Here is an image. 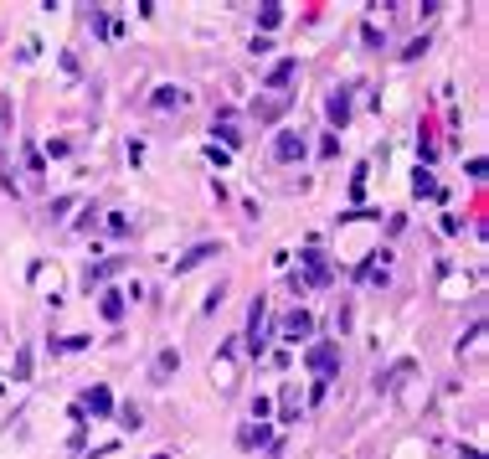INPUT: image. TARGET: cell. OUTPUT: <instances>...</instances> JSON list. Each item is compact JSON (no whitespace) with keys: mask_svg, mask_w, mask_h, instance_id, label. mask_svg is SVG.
<instances>
[{"mask_svg":"<svg viewBox=\"0 0 489 459\" xmlns=\"http://www.w3.org/2000/svg\"><path fill=\"white\" fill-rule=\"evenodd\" d=\"M309 366H315L320 377H330V371L340 366V351H335V346H315V351H309Z\"/></svg>","mask_w":489,"mask_h":459,"instance_id":"obj_1","label":"cell"},{"mask_svg":"<svg viewBox=\"0 0 489 459\" xmlns=\"http://www.w3.org/2000/svg\"><path fill=\"white\" fill-rule=\"evenodd\" d=\"M273 155H278V160H304V140H299V135H278Z\"/></svg>","mask_w":489,"mask_h":459,"instance_id":"obj_2","label":"cell"},{"mask_svg":"<svg viewBox=\"0 0 489 459\" xmlns=\"http://www.w3.org/2000/svg\"><path fill=\"white\" fill-rule=\"evenodd\" d=\"M309 331H315V320H309L304 310H299V315H288V320H283V336H288V341H304Z\"/></svg>","mask_w":489,"mask_h":459,"instance_id":"obj_3","label":"cell"},{"mask_svg":"<svg viewBox=\"0 0 489 459\" xmlns=\"http://www.w3.org/2000/svg\"><path fill=\"white\" fill-rule=\"evenodd\" d=\"M175 366H181V356H175V351H160V361H154V382H165Z\"/></svg>","mask_w":489,"mask_h":459,"instance_id":"obj_4","label":"cell"},{"mask_svg":"<svg viewBox=\"0 0 489 459\" xmlns=\"http://www.w3.org/2000/svg\"><path fill=\"white\" fill-rule=\"evenodd\" d=\"M88 408H93V413H108V408H114V398H108V387H93V392H88Z\"/></svg>","mask_w":489,"mask_h":459,"instance_id":"obj_5","label":"cell"},{"mask_svg":"<svg viewBox=\"0 0 489 459\" xmlns=\"http://www.w3.org/2000/svg\"><path fill=\"white\" fill-rule=\"evenodd\" d=\"M345 114H350V98H345V93H335V98H330V119L345 124Z\"/></svg>","mask_w":489,"mask_h":459,"instance_id":"obj_6","label":"cell"},{"mask_svg":"<svg viewBox=\"0 0 489 459\" xmlns=\"http://www.w3.org/2000/svg\"><path fill=\"white\" fill-rule=\"evenodd\" d=\"M288 78H294V57H288V62H278V68H273V78H268V83H273V88H278V83H288Z\"/></svg>","mask_w":489,"mask_h":459,"instance_id":"obj_7","label":"cell"},{"mask_svg":"<svg viewBox=\"0 0 489 459\" xmlns=\"http://www.w3.org/2000/svg\"><path fill=\"white\" fill-rule=\"evenodd\" d=\"M119 310H124L119 294H103V315H108V320H119Z\"/></svg>","mask_w":489,"mask_h":459,"instance_id":"obj_8","label":"cell"},{"mask_svg":"<svg viewBox=\"0 0 489 459\" xmlns=\"http://www.w3.org/2000/svg\"><path fill=\"white\" fill-rule=\"evenodd\" d=\"M283 21V6H263V26H278Z\"/></svg>","mask_w":489,"mask_h":459,"instance_id":"obj_9","label":"cell"}]
</instances>
